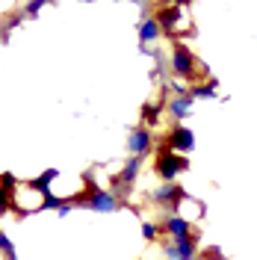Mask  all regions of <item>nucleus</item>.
I'll list each match as a JSON object with an SVG mask.
<instances>
[{
    "mask_svg": "<svg viewBox=\"0 0 257 260\" xmlns=\"http://www.w3.org/2000/svg\"><path fill=\"white\" fill-rule=\"evenodd\" d=\"M154 166H157V175L169 183V180H175L183 169H189V160L180 157V154H175L172 148L166 145V148H160V154H157V162H154Z\"/></svg>",
    "mask_w": 257,
    "mask_h": 260,
    "instance_id": "nucleus-1",
    "label": "nucleus"
},
{
    "mask_svg": "<svg viewBox=\"0 0 257 260\" xmlns=\"http://www.w3.org/2000/svg\"><path fill=\"white\" fill-rule=\"evenodd\" d=\"M86 186H89V195H86V207H92V210H98V213H113V210H118V201H115L110 192H101L95 186V180H92V175H86Z\"/></svg>",
    "mask_w": 257,
    "mask_h": 260,
    "instance_id": "nucleus-2",
    "label": "nucleus"
},
{
    "mask_svg": "<svg viewBox=\"0 0 257 260\" xmlns=\"http://www.w3.org/2000/svg\"><path fill=\"white\" fill-rule=\"evenodd\" d=\"M172 68H175L177 77H189L195 71V56L186 45H175V53H172Z\"/></svg>",
    "mask_w": 257,
    "mask_h": 260,
    "instance_id": "nucleus-3",
    "label": "nucleus"
},
{
    "mask_svg": "<svg viewBox=\"0 0 257 260\" xmlns=\"http://www.w3.org/2000/svg\"><path fill=\"white\" fill-rule=\"evenodd\" d=\"M169 148L172 151H180V154H189L195 148V136L189 127H183V124H175L172 133H169Z\"/></svg>",
    "mask_w": 257,
    "mask_h": 260,
    "instance_id": "nucleus-4",
    "label": "nucleus"
},
{
    "mask_svg": "<svg viewBox=\"0 0 257 260\" xmlns=\"http://www.w3.org/2000/svg\"><path fill=\"white\" fill-rule=\"evenodd\" d=\"M157 21H160L163 32L177 36V24H183V9L180 6H160L157 9Z\"/></svg>",
    "mask_w": 257,
    "mask_h": 260,
    "instance_id": "nucleus-5",
    "label": "nucleus"
},
{
    "mask_svg": "<svg viewBox=\"0 0 257 260\" xmlns=\"http://www.w3.org/2000/svg\"><path fill=\"white\" fill-rule=\"evenodd\" d=\"M166 254L172 260H195V237H180L172 245H166Z\"/></svg>",
    "mask_w": 257,
    "mask_h": 260,
    "instance_id": "nucleus-6",
    "label": "nucleus"
},
{
    "mask_svg": "<svg viewBox=\"0 0 257 260\" xmlns=\"http://www.w3.org/2000/svg\"><path fill=\"white\" fill-rule=\"evenodd\" d=\"M154 201H157V204H183V201H186V192H183L177 183L169 180V183H163L160 189L154 192Z\"/></svg>",
    "mask_w": 257,
    "mask_h": 260,
    "instance_id": "nucleus-7",
    "label": "nucleus"
},
{
    "mask_svg": "<svg viewBox=\"0 0 257 260\" xmlns=\"http://www.w3.org/2000/svg\"><path fill=\"white\" fill-rule=\"evenodd\" d=\"M160 231H166L172 240H180V237H189V234H192V231H189V219H186V216H169V219L160 225Z\"/></svg>",
    "mask_w": 257,
    "mask_h": 260,
    "instance_id": "nucleus-8",
    "label": "nucleus"
},
{
    "mask_svg": "<svg viewBox=\"0 0 257 260\" xmlns=\"http://www.w3.org/2000/svg\"><path fill=\"white\" fill-rule=\"evenodd\" d=\"M127 148H130V154L133 157H142V154H148V148H151V133L148 130H133L130 133V139H127Z\"/></svg>",
    "mask_w": 257,
    "mask_h": 260,
    "instance_id": "nucleus-9",
    "label": "nucleus"
},
{
    "mask_svg": "<svg viewBox=\"0 0 257 260\" xmlns=\"http://www.w3.org/2000/svg\"><path fill=\"white\" fill-rule=\"evenodd\" d=\"M160 36H163L160 21L157 18H142V24H139V42H154Z\"/></svg>",
    "mask_w": 257,
    "mask_h": 260,
    "instance_id": "nucleus-10",
    "label": "nucleus"
},
{
    "mask_svg": "<svg viewBox=\"0 0 257 260\" xmlns=\"http://www.w3.org/2000/svg\"><path fill=\"white\" fill-rule=\"evenodd\" d=\"M192 110V95H177L172 104H169V113L175 115V118H186Z\"/></svg>",
    "mask_w": 257,
    "mask_h": 260,
    "instance_id": "nucleus-11",
    "label": "nucleus"
},
{
    "mask_svg": "<svg viewBox=\"0 0 257 260\" xmlns=\"http://www.w3.org/2000/svg\"><path fill=\"white\" fill-rule=\"evenodd\" d=\"M192 98H216V83L210 80L204 86H192Z\"/></svg>",
    "mask_w": 257,
    "mask_h": 260,
    "instance_id": "nucleus-12",
    "label": "nucleus"
},
{
    "mask_svg": "<svg viewBox=\"0 0 257 260\" xmlns=\"http://www.w3.org/2000/svg\"><path fill=\"white\" fill-rule=\"evenodd\" d=\"M9 204H12V192L0 186V216H3V213L9 210Z\"/></svg>",
    "mask_w": 257,
    "mask_h": 260,
    "instance_id": "nucleus-13",
    "label": "nucleus"
},
{
    "mask_svg": "<svg viewBox=\"0 0 257 260\" xmlns=\"http://www.w3.org/2000/svg\"><path fill=\"white\" fill-rule=\"evenodd\" d=\"M0 254H15V245L9 243V237L0 231Z\"/></svg>",
    "mask_w": 257,
    "mask_h": 260,
    "instance_id": "nucleus-14",
    "label": "nucleus"
},
{
    "mask_svg": "<svg viewBox=\"0 0 257 260\" xmlns=\"http://www.w3.org/2000/svg\"><path fill=\"white\" fill-rule=\"evenodd\" d=\"M160 113H163V107H151V104H148V107H145V121H148V124H154Z\"/></svg>",
    "mask_w": 257,
    "mask_h": 260,
    "instance_id": "nucleus-15",
    "label": "nucleus"
},
{
    "mask_svg": "<svg viewBox=\"0 0 257 260\" xmlns=\"http://www.w3.org/2000/svg\"><path fill=\"white\" fill-rule=\"evenodd\" d=\"M45 3H48V0H30V3H27V9H24V12H27V15H39V9H42V6H45Z\"/></svg>",
    "mask_w": 257,
    "mask_h": 260,
    "instance_id": "nucleus-16",
    "label": "nucleus"
},
{
    "mask_svg": "<svg viewBox=\"0 0 257 260\" xmlns=\"http://www.w3.org/2000/svg\"><path fill=\"white\" fill-rule=\"evenodd\" d=\"M157 231H160L157 225H151V222H145V225H142V237H145V240H154V237H157Z\"/></svg>",
    "mask_w": 257,
    "mask_h": 260,
    "instance_id": "nucleus-17",
    "label": "nucleus"
},
{
    "mask_svg": "<svg viewBox=\"0 0 257 260\" xmlns=\"http://www.w3.org/2000/svg\"><path fill=\"white\" fill-rule=\"evenodd\" d=\"M204 260H225V254H222L216 245H210L207 251H204Z\"/></svg>",
    "mask_w": 257,
    "mask_h": 260,
    "instance_id": "nucleus-18",
    "label": "nucleus"
},
{
    "mask_svg": "<svg viewBox=\"0 0 257 260\" xmlns=\"http://www.w3.org/2000/svg\"><path fill=\"white\" fill-rule=\"evenodd\" d=\"M0 186L12 192V186H15V178H12V175H0Z\"/></svg>",
    "mask_w": 257,
    "mask_h": 260,
    "instance_id": "nucleus-19",
    "label": "nucleus"
},
{
    "mask_svg": "<svg viewBox=\"0 0 257 260\" xmlns=\"http://www.w3.org/2000/svg\"><path fill=\"white\" fill-rule=\"evenodd\" d=\"M189 3H192V0H175V6H180V9H183V6H189Z\"/></svg>",
    "mask_w": 257,
    "mask_h": 260,
    "instance_id": "nucleus-20",
    "label": "nucleus"
},
{
    "mask_svg": "<svg viewBox=\"0 0 257 260\" xmlns=\"http://www.w3.org/2000/svg\"><path fill=\"white\" fill-rule=\"evenodd\" d=\"M3 260H18L15 254H3Z\"/></svg>",
    "mask_w": 257,
    "mask_h": 260,
    "instance_id": "nucleus-21",
    "label": "nucleus"
}]
</instances>
